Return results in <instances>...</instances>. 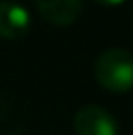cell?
Here are the masks:
<instances>
[{"instance_id":"5b68a950","label":"cell","mask_w":133,"mask_h":135,"mask_svg":"<svg viewBox=\"0 0 133 135\" xmlns=\"http://www.w3.org/2000/svg\"><path fill=\"white\" fill-rule=\"evenodd\" d=\"M94 2L102 4V6H120V4H123L125 0H94Z\"/></svg>"},{"instance_id":"277c9868","label":"cell","mask_w":133,"mask_h":135,"mask_svg":"<svg viewBox=\"0 0 133 135\" xmlns=\"http://www.w3.org/2000/svg\"><path fill=\"white\" fill-rule=\"evenodd\" d=\"M35 4L41 18L59 27L71 26L82 10V0H35Z\"/></svg>"},{"instance_id":"7a4b0ae2","label":"cell","mask_w":133,"mask_h":135,"mask_svg":"<svg viewBox=\"0 0 133 135\" xmlns=\"http://www.w3.org/2000/svg\"><path fill=\"white\" fill-rule=\"evenodd\" d=\"M75 131L78 135H117L116 119L100 106H82L75 115Z\"/></svg>"},{"instance_id":"3957f363","label":"cell","mask_w":133,"mask_h":135,"mask_svg":"<svg viewBox=\"0 0 133 135\" xmlns=\"http://www.w3.org/2000/svg\"><path fill=\"white\" fill-rule=\"evenodd\" d=\"M29 12L18 2H0V37L20 39L29 31Z\"/></svg>"},{"instance_id":"6da1fadb","label":"cell","mask_w":133,"mask_h":135,"mask_svg":"<svg viewBox=\"0 0 133 135\" xmlns=\"http://www.w3.org/2000/svg\"><path fill=\"white\" fill-rule=\"evenodd\" d=\"M100 86L110 92H127L133 88V53L125 49H106L94 65Z\"/></svg>"}]
</instances>
